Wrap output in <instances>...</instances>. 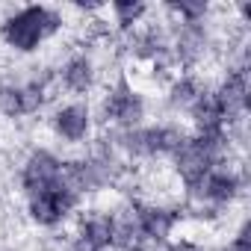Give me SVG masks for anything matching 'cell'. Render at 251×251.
I'll list each match as a JSON object with an SVG mask.
<instances>
[{"label":"cell","mask_w":251,"mask_h":251,"mask_svg":"<svg viewBox=\"0 0 251 251\" xmlns=\"http://www.w3.org/2000/svg\"><path fill=\"white\" fill-rule=\"evenodd\" d=\"M65 12L45 6V3H30L18 9H6L0 15V42L15 56H33L42 50L45 42L56 39L65 30Z\"/></svg>","instance_id":"6da1fadb"},{"label":"cell","mask_w":251,"mask_h":251,"mask_svg":"<svg viewBox=\"0 0 251 251\" xmlns=\"http://www.w3.org/2000/svg\"><path fill=\"white\" fill-rule=\"evenodd\" d=\"M95 112H98V121L109 130H133V127H142V121L148 115V100L130 83L127 74H118L103 86Z\"/></svg>","instance_id":"7a4b0ae2"},{"label":"cell","mask_w":251,"mask_h":251,"mask_svg":"<svg viewBox=\"0 0 251 251\" xmlns=\"http://www.w3.org/2000/svg\"><path fill=\"white\" fill-rule=\"evenodd\" d=\"M53 77H56L59 92L71 95L74 100H83L86 95H92L98 89V83H100V65H98V59H95L92 50L74 48L53 68Z\"/></svg>","instance_id":"3957f363"},{"label":"cell","mask_w":251,"mask_h":251,"mask_svg":"<svg viewBox=\"0 0 251 251\" xmlns=\"http://www.w3.org/2000/svg\"><path fill=\"white\" fill-rule=\"evenodd\" d=\"M59 177H62V157H59L53 148L36 145V148H30L27 157L21 160V169H18V186H21L24 198L59 186Z\"/></svg>","instance_id":"277c9868"},{"label":"cell","mask_w":251,"mask_h":251,"mask_svg":"<svg viewBox=\"0 0 251 251\" xmlns=\"http://www.w3.org/2000/svg\"><path fill=\"white\" fill-rule=\"evenodd\" d=\"M48 124L62 145H89L95 133V109L86 100H65L50 112Z\"/></svg>","instance_id":"5b68a950"},{"label":"cell","mask_w":251,"mask_h":251,"mask_svg":"<svg viewBox=\"0 0 251 251\" xmlns=\"http://www.w3.org/2000/svg\"><path fill=\"white\" fill-rule=\"evenodd\" d=\"M133 207H136V222H139V236L142 242H151V245H166L175 230L180 227L183 222V213L180 207L175 204H160V201H142V198H133Z\"/></svg>","instance_id":"8992f818"},{"label":"cell","mask_w":251,"mask_h":251,"mask_svg":"<svg viewBox=\"0 0 251 251\" xmlns=\"http://www.w3.org/2000/svg\"><path fill=\"white\" fill-rule=\"evenodd\" d=\"M80 198L71 195L68 189L62 186H53L48 192H39V195H30L27 198V219L36 225V227H45V230H53L59 225H65L77 210H80Z\"/></svg>","instance_id":"52a82bcc"},{"label":"cell","mask_w":251,"mask_h":251,"mask_svg":"<svg viewBox=\"0 0 251 251\" xmlns=\"http://www.w3.org/2000/svg\"><path fill=\"white\" fill-rule=\"evenodd\" d=\"M186 118H189L192 133H198V136H216V133H225L227 130V118L222 112V103H219L213 86H207L195 98V103L189 106Z\"/></svg>","instance_id":"ba28073f"},{"label":"cell","mask_w":251,"mask_h":251,"mask_svg":"<svg viewBox=\"0 0 251 251\" xmlns=\"http://www.w3.org/2000/svg\"><path fill=\"white\" fill-rule=\"evenodd\" d=\"M204 89H207V83H204L198 74H192V71H177V74L166 83V106H169L172 112L186 115L189 106L195 103V98H198Z\"/></svg>","instance_id":"9c48e42d"},{"label":"cell","mask_w":251,"mask_h":251,"mask_svg":"<svg viewBox=\"0 0 251 251\" xmlns=\"http://www.w3.org/2000/svg\"><path fill=\"white\" fill-rule=\"evenodd\" d=\"M106 15H112V24L118 33H133L151 12L148 3H139V0H115V3L103 6Z\"/></svg>","instance_id":"30bf717a"},{"label":"cell","mask_w":251,"mask_h":251,"mask_svg":"<svg viewBox=\"0 0 251 251\" xmlns=\"http://www.w3.org/2000/svg\"><path fill=\"white\" fill-rule=\"evenodd\" d=\"M0 118L21 121L24 118V100L18 80H0Z\"/></svg>","instance_id":"8fae6325"},{"label":"cell","mask_w":251,"mask_h":251,"mask_svg":"<svg viewBox=\"0 0 251 251\" xmlns=\"http://www.w3.org/2000/svg\"><path fill=\"white\" fill-rule=\"evenodd\" d=\"M222 251H251V225H248L245 216H242L239 227L233 230V236L227 239V245H225Z\"/></svg>","instance_id":"7c38bea8"},{"label":"cell","mask_w":251,"mask_h":251,"mask_svg":"<svg viewBox=\"0 0 251 251\" xmlns=\"http://www.w3.org/2000/svg\"><path fill=\"white\" fill-rule=\"evenodd\" d=\"M65 251H103V248H100V245H95V242H92L89 236H83L80 230H71Z\"/></svg>","instance_id":"4fadbf2b"},{"label":"cell","mask_w":251,"mask_h":251,"mask_svg":"<svg viewBox=\"0 0 251 251\" xmlns=\"http://www.w3.org/2000/svg\"><path fill=\"white\" fill-rule=\"evenodd\" d=\"M142 251H148V248H142Z\"/></svg>","instance_id":"5bb4252c"}]
</instances>
